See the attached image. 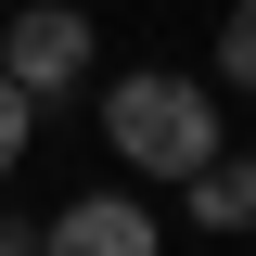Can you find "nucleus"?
I'll return each instance as SVG.
<instances>
[{"mask_svg":"<svg viewBox=\"0 0 256 256\" xmlns=\"http://www.w3.org/2000/svg\"><path fill=\"white\" fill-rule=\"evenodd\" d=\"M0 256H38V230H26V218H0Z\"/></svg>","mask_w":256,"mask_h":256,"instance_id":"0eeeda50","label":"nucleus"},{"mask_svg":"<svg viewBox=\"0 0 256 256\" xmlns=\"http://www.w3.org/2000/svg\"><path fill=\"white\" fill-rule=\"evenodd\" d=\"M38 256H166V244H154V205L90 192V205H64V218L38 230Z\"/></svg>","mask_w":256,"mask_h":256,"instance_id":"7ed1b4c3","label":"nucleus"},{"mask_svg":"<svg viewBox=\"0 0 256 256\" xmlns=\"http://www.w3.org/2000/svg\"><path fill=\"white\" fill-rule=\"evenodd\" d=\"M26 128H38V102L13 90V77H0V180H13V166H26Z\"/></svg>","mask_w":256,"mask_h":256,"instance_id":"423d86ee","label":"nucleus"},{"mask_svg":"<svg viewBox=\"0 0 256 256\" xmlns=\"http://www.w3.org/2000/svg\"><path fill=\"white\" fill-rule=\"evenodd\" d=\"M0 77H13L26 102H64L77 77H90V13H77V0H26V13L0 26Z\"/></svg>","mask_w":256,"mask_h":256,"instance_id":"f03ea898","label":"nucleus"},{"mask_svg":"<svg viewBox=\"0 0 256 256\" xmlns=\"http://www.w3.org/2000/svg\"><path fill=\"white\" fill-rule=\"evenodd\" d=\"M218 77H230V90H256V0H230V26H218Z\"/></svg>","mask_w":256,"mask_h":256,"instance_id":"39448f33","label":"nucleus"},{"mask_svg":"<svg viewBox=\"0 0 256 256\" xmlns=\"http://www.w3.org/2000/svg\"><path fill=\"white\" fill-rule=\"evenodd\" d=\"M102 141H116L141 180H192V166H218V90L154 64V77H116L102 90Z\"/></svg>","mask_w":256,"mask_h":256,"instance_id":"f257e3e1","label":"nucleus"},{"mask_svg":"<svg viewBox=\"0 0 256 256\" xmlns=\"http://www.w3.org/2000/svg\"><path fill=\"white\" fill-rule=\"evenodd\" d=\"M180 205H192L205 230H256V166H244V154H218V166H192V180H180Z\"/></svg>","mask_w":256,"mask_h":256,"instance_id":"20e7f679","label":"nucleus"}]
</instances>
